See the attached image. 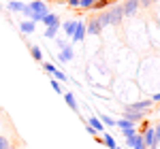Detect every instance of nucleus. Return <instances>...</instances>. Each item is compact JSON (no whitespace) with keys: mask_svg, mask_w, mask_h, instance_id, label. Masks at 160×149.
<instances>
[{"mask_svg":"<svg viewBox=\"0 0 160 149\" xmlns=\"http://www.w3.org/2000/svg\"><path fill=\"white\" fill-rule=\"evenodd\" d=\"M137 134V126L135 128H126V130H122V137L124 138H130V137H135Z\"/></svg>","mask_w":160,"mask_h":149,"instance_id":"nucleus-24","label":"nucleus"},{"mask_svg":"<svg viewBox=\"0 0 160 149\" xmlns=\"http://www.w3.org/2000/svg\"><path fill=\"white\" fill-rule=\"evenodd\" d=\"M122 17H124L122 4H118V7H113V9H109V22H111V26H118V24H122Z\"/></svg>","mask_w":160,"mask_h":149,"instance_id":"nucleus-4","label":"nucleus"},{"mask_svg":"<svg viewBox=\"0 0 160 149\" xmlns=\"http://www.w3.org/2000/svg\"><path fill=\"white\" fill-rule=\"evenodd\" d=\"M58 28H60V26H51V28H45V34H43V36H45V38H56V34H58Z\"/></svg>","mask_w":160,"mask_h":149,"instance_id":"nucleus-21","label":"nucleus"},{"mask_svg":"<svg viewBox=\"0 0 160 149\" xmlns=\"http://www.w3.org/2000/svg\"><path fill=\"white\" fill-rule=\"evenodd\" d=\"M92 2H96V0H92Z\"/></svg>","mask_w":160,"mask_h":149,"instance_id":"nucleus-36","label":"nucleus"},{"mask_svg":"<svg viewBox=\"0 0 160 149\" xmlns=\"http://www.w3.org/2000/svg\"><path fill=\"white\" fill-rule=\"evenodd\" d=\"M24 2H19V0H9V9H11V11H15V13H22L24 11Z\"/></svg>","mask_w":160,"mask_h":149,"instance_id":"nucleus-16","label":"nucleus"},{"mask_svg":"<svg viewBox=\"0 0 160 149\" xmlns=\"http://www.w3.org/2000/svg\"><path fill=\"white\" fill-rule=\"evenodd\" d=\"M77 24H79L77 19H68V22H64V24H62V30H64V34H66L68 38L75 34V30H77Z\"/></svg>","mask_w":160,"mask_h":149,"instance_id":"nucleus-9","label":"nucleus"},{"mask_svg":"<svg viewBox=\"0 0 160 149\" xmlns=\"http://www.w3.org/2000/svg\"><path fill=\"white\" fill-rule=\"evenodd\" d=\"M34 28H37V26L32 24L30 19H26V22L19 24V32H22V34H32V32H34Z\"/></svg>","mask_w":160,"mask_h":149,"instance_id":"nucleus-10","label":"nucleus"},{"mask_svg":"<svg viewBox=\"0 0 160 149\" xmlns=\"http://www.w3.org/2000/svg\"><path fill=\"white\" fill-rule=\"evenodd\" d=\"M115 126H118V128H120V130H126V128H135V124H130V122H128V119H115Z\"/></svg>","mask_w":160,"mask_h":149,"instance_id":"nucleus-20","label":"nucleus"},{"mask_svg":"<svg viewBox=\"0 0 160 149\" xmlns=\"http://www.w3.org/2000/svg\"><path fill=\"white\" fill-rule=\"evenodd\" d=\"M152 102H158V104H160V92H158V94H154V96H152Z\"/></svg>","mask_w":160,"mask_h":149,"instance_id":"nucleus-32","label":"nucleus"},{"mask_svg":"<svg viewBox=\"0 0 160 149\" xmlns=\"http://www.w3.org/2000/svg\"><path fill=\"white\" fill-rule=\"evenodd\" d=\"M0 149H13V147H11V143H9V138L2 137V134H0Z\"/></svg>","mask_w":160,"mask_h":149,"instance_id":"nucleus-25","label":"nucleus"},{"mask_svg":"<svg viewBox=\"0 0 160 149\" xmlns=\"http://www.w3.org/2000/svg\"><path fill=\"white\" fill-rule=\"evenodd\" d=\"M145 115L148 111H124V119H128L130 124H139V122H143L145 119Z\"/></svg>","mask_w":160,"mask_h":149,"instance_id":"nucleus-3","label":"nucleus"},{"mask_svg":"<svg viewBox=\"0 0 160 149\" xmlns=\"http://www.w3.org/2000/svg\"><path fill=\"white\" fill-rule=\"evenodd\" d=\"M86 130H88V134H92V137H96V134H98V132H96L92 126H88V124H86Z\"/></svg>","mask_w":160,"mask_h":149,"instance_id":"nucleus-31","label":"nucleus"},{"mask_svg":"<svg viewBox=\"0 0 160 149\" xmlns=\"http://www.w3.org/2000/svg\"><path fill=\"white\" fill-rule=\"evenodd\" d=\"M51 87H53V92H58V94H64V89H62L60 81H56V79H51Z\"/></svg>","mask_w":160,"mask_h":149,"instance_id":"nucleus-26","label":"nucleus"},{"mask_svg":"<svg viewBox=\"0 0 160 149\" xmlns=\"http://www.w3.org/2000/svg\"><path fill=\"white\" fill-rule=\"evenodd\" d=\"M86 124H88V126H92V128H94L96 132H102V130H105L102 122H100L98 117H94V115H92V117H88V122H86Z\"/></svg>","mask_w":160,"mask_h":149,"instance_id":"nucleus-14","label":"nucleus"},{"mask_svg":"<svg viewBox=\"0 0 160 149\" xmlns=\"http://www.w3.org/2000/svg\"><path fill=\"white\" fill-rule=\"evenodd\" d=\"M0 13H2V7H0Z\"/></svg>","mask_w":160,"mask_h":149,"instance_id":"nucleus-34","label":"nucleus"},{"mask_svg":"<svg viewBox=\"0 0 160 149\" xmlns=\"http://www.w3.org/2000/svg\"><path fill=\"white\" fill-rule=\"evenodd\" d=\"M43 2H51V0H43Z\"/></svg>","mask_w":160,"mask_h":149,"instance_id":"nucleus-33","label":"nucleus"},{"mask_svg":"<svg viewBox=\"0 0 160 149\" xmlns=\"http://www.w3.org/2000/svg\"><path fill=\"white\" fill-rule=\"evenodd\" d=\"M154 141H156V145L160 143V124L156 126V128H154Z\"/></svg>","mask_w":160,"mask_h":149,"instance_id":"nucleus-28","label":"nucleus"},{"mask_svg":"<svg viewBox=\"0 0 160 149\" xmlns=\"http://www.w3.org/2000/svg\"><path fill=\"white\" fill-rule=\"evenodd\" d=\"M139 0H126L122 4V11H124V17H132V15H137V11H139Z\"/></svg>","mask_w":160,"mask_h":149,"instance_id":"nucleus-2","label":"nucleus"},{"mask_svg":"<svg viewBox=\"0 0 160 149\" xmlns=\"http://www.w3.org/2000/svg\"><path fill=\"white\" fill-rule=\"evenodd\" d=\"M51 79H56V81H66V79H68V77H66V74L62 73L60 68H56V70H53V73H51Z\"/></svg>","mask_w":160,"mask_h":149,"instance_id":"nucleus-22","label":"nucleus"},{"mask_svg":"<svg viewBox=\"0 0 160 149\" xmlns=\"http://www.w3.org/2000/svg\"><path fill=\"white\" fill-rule=\"evenodd\" d=\"M56 45H58V47H60V51H62L64 47H68V45H71V41H64V38H58V41H56Z\"/></svg>","mask_w":160,"mask_h":149,"instance_id":"nucleus-27","label":"nucleus"},{"mask_svg":"<svg viewBox=\"0 0 160 149\" xmlns=\"http://www.w3.org/2000/svg\"><path fill=\"white\" fill-rule=\"evenodd\" d=\"M111 2H115V0H96V2H94V7H92V9H96V11H105V9H107V7H109Z\"/></svg>","mask_w":160,"mask_h":149,"instance_id":"nucleus-17","label":"nucleus"},{"mask_svg":"<svg viewBox=\"0 0 160 149\" xmlns=\"http://www.w3.org/2000/svg\"><path fill=\"white\" fill-rule=\"evenodd\" d=\"M154 2H156V0H139V4H141V7H152Z\"/></svg>","mask_w":160,"mask_h":149,"instance_id":"nucleus-29","label":"nucleus"},{"mask_svg":"<svg viewBox=\"0 0 160 149\" xmlns=\"http://www.w3.org/2000/svg\"><path fill=\"white\" fill-rule=\"evenodd\" d=\"M83 38H86V26L77 24V30H75V34L71 36V45H73V43H81Z\"/></svg>","mask_w":160,"mask_h":149,"instance_id":"nucleus-8","label":"nucleus"},{"mask_svg":"<svg viewBox=\"0 0 160 149\" xmlns=\"http://www.w3.org/2000/svg\"><path fill=\"white\" fill-rule=\"evenodd\" d=\"M66 4H68L71 9H77V7H79V0H66Z\"/></svg>","mask_w":160,"mask_h":149,"instance_id":"nucleus-30","label":"nucleus"},{"mask_svg":"<svg viewBox=\"0 0 160 149\" xmlns=\"http://www.w3.org/2000/svg\"><path fill=\"white\" fill-rule=\"evenodd\" d=\"M115 149H122V147H115Z\"/></svg>","mask_w":160,"mask_h":149,"instance_id":"nucleus-35","label":"nucleus"},{"mask_svg":"<svg viewBox=\"0 0 160 149\" xmlns=\"http://www.w3.org/2000/svg\"><path fill=\"white\" fill-rule=\"evenodd\" d=\"M43 24L51 28V26H60V19H58V15H53V13H47L45 17H43Z\"/></svg>","mask_w":160,"mask_h":149,"instance_id":"nucleus-12","label":"nucleus"},{"mask_svg":"<svg viewBox=\"0 0 160 149\" xmlns=\"http://www.w3.org/2000/svg\"><path fill=\"white\" fill-rule=\"evenodd\" d=\"M100 32H102V26L98 24V19L94 17V19H90L86 26V34H92V36H98Z\"/></svg>","mask_w":160,"mask_h":149,"instance_id":"nucleus-6","label":"nucleus"},{"mask_svg":"<svg viewBox=\"0 0 160 149\" xmlns=\"http://www.w3.org/2000/svg\"><path fill=\"white\" fill-rule=\"evenodd\" d=\"M98 119L102 122V126H115V119H113L111 115H107V113H100Z\"/></svg>","mask_w":160,"mask_h":149,"instance_id":"nucleus-18","label":"nucleus"},{"mask_svg":"<svg viewBox=\"0 0 160 149\" xmlns=\"http://www.w3.org/2000/svg\"><path fill=\"white\" fill-rule=\"evenodd\" d=\"M126 145L128 147H139V145H143V137H141V132H137L135 137H130V138H126Z\"/></svg>","mask_w":160,"mask_h":149,"instance_id":"nucleus-11","label":"nucleus"},{"mask_svg":"<svg viewBox=\"0 0 160 149\" xmlns=\"http://www.w3.org/2000/svg\"><path fill=\"white\" fill-rule=\"evenodd\" d=\"M64 100H66V104H68L75 113H79V104H77V100H75V96L71 92H64Z\"/></svg>","mask_w":160,"mask_h":149,"instance_id":"nucleus-13","label":"nucleus"},{"mask_svg":"<svg viewBox=\"0 0 160 149\" xmlns=\"http://www.w3.org/2000/svg\"><path fill=\"white\" fill-rule=\"evenodd\" d=\"M100 141H102V143H105V145H107L109 149H115V147H118V143H115V138L111 137V134H105V138H100Z\"/></svg>","mask_w":160,"mask_h":149,"instance_id":"nucleus-19","label":"nucleus"},{"mask_svg":"<svg viewBox=\"0 0 160 149\" xmlns=\"http://www.w3.org/2000/svg\"><path fill=\"white\" fill-rule=\"evenodd\" d=\"M152 100H139V102H130V104H124V111H149L152 109Z\"/></svg>","mask_w":160,"mask_h":149,"instance_id":"nucleus-1","label":"nucleus"},{"mask_svg":"<svg viewBox=\"0 0 160 149\" xmlns=\"http://www.w3.org/2000/svg\"><path fill=\"white\" fill-rule=\"evenodd\" d=\"M30 55L37 60V62H43V49L38 45H30Z\"/></svg>","mask_w":160,"mask_h":149,"instance_id":"nucleus-15","label":"nucleus"},{"mask_svg":"<svg viewBox=\"0 0 160 149\" xmlns=\"http://www.w3.org/2000/svg\"><path fill=\"white\" fill-rule=\"evenodd\" d=\"M28 9L32 13H41V15H47V13H49L47 4H45L43 0H32V2H28Z\"/></svg>","mask_w":160,"mask_h":149,"instance_id":"nucleus-5","label":"nucleus"},{"mask_svg":"<svg viewBox=\"0 0 160 149\" xmlns=\"http://www.w3.org/2000/svg\"><path fill=\"white\" fill-rule=\"evenodd\" d=\"M94 7V2L92 0H79V9H83V11H90Z\"/></svg>","mask_w":160,"mask_h":149,"instance_id":"nucleus-23","label":"nucleus"},{"mask_svg":"<svg viewBox=\"0 0 160 149\" xmlns=\"http://www.w3.org/2000/svg\"><path fill=\"white\" fill-rule=\"evenodd\" d=\"M73 55H75V51H73V45H68V47H64V49L60 51V53H58V60H60V62H71V60H73Z\"/></svg>","mask_w":160,"mask_h":149,"instance_id":"nucleus-7","label":"nucleus"}]
</instances>
